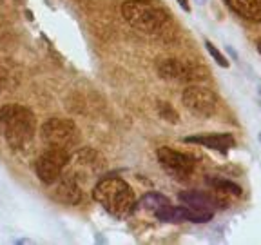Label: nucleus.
I'll return each instance as SVG.
<instances>
[{
    "mask_svg": "<svg viewBox=\"0 0 261 245\" xmlns=\"http://www.w3.org/2000/svg\"><path fill=\"white\" fill-rule=\"evenodd\" d=\"M93 198L111 216L118 220H125L135 211L136 205L135 192L130 185L118 176H107V178L98 180V184L93 189Z\"/></svg>",
    "mask_w": 261,
    "mask_h": 245,
    "instance_id": "f257e3e1",
    "label": "nucleus"
},
{
    "mask_svg": "<svg viewBox=\"0 0 261 245\" xmlns=\"http://www.w3.org/2000/svg\"><path fill=\"white\" fill-rule=\"evenodd\" d=\"M0 124L4 126V136L13 149H25L33 142L37 120L31 109L18 104H9L0 109Z\"/></svg>",
    "mask_w": 261,
    "mask_h": 245,
    "instance_id": "f03ea898",
    "label": "nucleus"
},
{
    "mask_svg": "<svg viewBox=\"0 0 261 245\" xmlns=\"http://www.w3.org/2000/svg\"><path fill=\"white\" fill-rule=\"evenodd\" d=\"M125 22L143 33H158L169 22L165 9L152 4L151 0H125L122 6Z\"/></svg>",
    "mask_w": 261,
    "mask_h": 245,
    "instance_id": "7ed1b4c3",
    "label": "nucleus"
},
{
    "mask_svg": "<svg viewBox=\"0 0 261 245\" xmlns=\"http://www.w3.org/2000/svg\"><path fill=\"white\" fill-rule=\"evenodd\" d=\"M42 140L47 143V147H57L71 153V149L80 142V131L73 120L49 118L42 126Z\"/></svg>",
    "mask_w": 261,
    "mask_h": 245,
    "instance_id": "20e7f679",
    "label": "nucleus"
},
{
    "mask_svg": "<svg viewBox=\"0 0 261 245\" xmlns=\"http://www.w3.org/2000/svg\"><path fill=\"white\" fill-rule=\"evenodd\" d=\"M158 75L163 80L181 82V84H200L207 80L208 73L205 67L192 62L176 60V58H165L158 64Z\"/></svg>",
    "mask_w": 261,
    "mask_h": 245,
    "instance_id": "39448f33",
    "label": "nucleus"
},
{
    "mask_svg": "<svg viewBox=\"0 0 261 245\" xmlns=\"http://www.w3.org/2000/svg\"><path fill=\"white\" fill-rule=\"evenodd\" d=\"M69 151L64 149H57V147H47L44 153L37 158L35 163V171L37 176L40 178V182H44L45 185L57 184L62 178L65 171V165L69 162Z\"/></svg>",
    "mask_w": 261,
    "mask_h": 245,
    "instance_id": "423d86ee",
    "label": "nucleus"
},
{
    "mask_svg": "<svg viewBox=\"0 0 261 245\" xmlns=\"http://www.w3.org/2000/svg\"><path fill=\"white\" fill-rule=\"evenodd\" d=\"M181 102L191 113L201 118H211L218 113V96L211 89L198 84H189L181 93Z\"/></svg>",
    "mask_w": 261,
    "mask_h": 245,
    "instance_id": "0eeeda50",
    "label": "nucleus"
},
{
    "mask_svg": "<svg viewBox=\"0 0 261 245\" xmlns=\"http://www.w3.org/2000/svg\"><path fill=\"white\" fill-rule=\"evenodd\" d=\"M156 158H158L160 165H162L172 178L179 180V182L187 180L196 167V162L191 155L174 151L171 147H160L158 151H156Z\"/></svg>",
    "mask_w": 261,
    "mask_h": 245,
    "instance_id": "6e6552de",
    "label": "nucleus"
},
{
    "mask_svg": "<svg viewBox=\"0 0 261 245\" xmlns=\"http://www.w3.org/2000/svg\"><path fill=\"white\" fill-rule=\"evenodd\" d=\"M102 167V160L93 149H82L69 156V162L65 165V175L73 176L82 185L84 180H89L91 176H96Z\"/></svg>",
    "mask_w": 261,
    "mask_h": 245,
    "instance_id": "1a4fd4ad",
    "label": "nucleus"
},
{
    "mask_svg": "<svg viewBox=\"0 0 261 245\" xmlns=\"http://www.w3.org/2000/svg\"><path fill=\"white\" fill-rule=\"evenodd\" d=\"M158 216L162 220L167 222H194V224H203L208 222L212 218L211 211H201V209H194V207H163L162 211H158Z\"/></svg>",
    "mask_w": 261,
    "mask_h": 245,
    "instance_id": "9d476101",
    "label": "nucleus"
},
{
    "mask_svg": "<svg viewBox=\"0 0 261 245\" xmlns=\"http://www.w3.org/2000/svg\"><path fill=\"white\" fill-rule=\"evenodd\" d=\"M53 198L60 204L65 205H76L82 198V185L69 175H62V178L57 184H53Z\"/></svg>",
    "mask_w": 261,
    "mask_h": 245,
    "instance_id": "9b49d317",
    "label": "nucleus"
},
{
    "mask_svg": "<svg viewBox=\"0 0 261 245\" xmlns=\"http://www.w3.org/2000/svg\"><path fill=\"white\" fill-rule=\"evenodd\" d=\"M185 143H198L212 151L227 153L228 149L234 147V136L230 133H212V135H196V136H185Z\"/></svg>",
    "mask_w": 261,
    "mask_h": 245,
    "instance_id": "f8f14e48",
    "label": "nucleus"
},
{
    "mask_svg": "<svg viewBox=\"0 0 261 245\" xmlns=\"http://www.w3.org/2000/svg\"><path fill=\"white\" fill-rule=\"evenodd\" d=\"M236 15L250 22H261V0H225Z\"/></svg>",
    "mask_w": 261,
    "mask_h": 245,
    "instance_id": "ddd939ff",
    "label": "nucleus"
},
{
    "mask_svg": "<svg viewBox=\"0 0 261 245\" xmlns=\"http://www.w3.org/2000/svg\"><path fill=\"white\" fill-rule=\"evenodd\" d=\"M179 198L185 202L187 205L194 209H201V211H211L214 207H218V202L214 198H211L208 194L205 192H200V191H191V192H181Z\"/></svg>",
    "mask_w": 261,
    "mask_h": 245,
    "instance_id": "4468645a",
    "label": "nucleus"
},
{
    "mask_svg": "<svg viewBox=\"0 0 261 245\" xmlns=\"http://www.w3.org/2000/svg\"><path fill=\"white\" fill-rule=\"evenodd\" d=\"M208 184L212 185V187L216 189V191L220 192H227V194H234V196H241V187L238 184H234V182H230V180H223V178H211L208 180Z\"/></svg>",
    "mask_w": 261,
    "mask_h": 245,
    "instance_id": "2eb2a0df",
    "label": "nucleus"
},
{
    "mask_svg": "<svg viewBox=\"0 0 261 245\" xmlns=\"http://www.w3.org/2000/svg\"><path fill=\"white\" fill-rule=\"evenodd\" d=\"M203 42H205V47H207V51H208V53H211V57L218 62V65H221V67H225V69H227V67H228V65H230V64H228V60H227V58H225V55L221 53L220 49H218L216 45L212 44V42L208 40V38H205Z\"/></svg>",
    "mask_w": 261,
    "mask_h": 245,
    "instance_id": "dca6fc26",
    "label": "nucleus"
},
{
    "mask_svg": "<svg viewBox=\"0 0 261 245\" xmlns=\"http://www.w3.org/2000/svg\"><path fill=\"white\" fill-rule=\"evenodd\" d=\"M158 111H160V116H163V118L169 120V122H178V113H176L167 102H160Z\"/></svg>",
    "mask_w": 261,
    "mask_h": 245,
    "instance_id": "f3484780",
    "label": "nucleus"
},
{
    "mask_svg": "<svg viewBox=\"0 0 261 245\" xmlns=\"http://www.w3.org/2000/svg\"><path fill=\"white\" fill-rule=\"evenodd\" d=\"M179 8L184 9V11H191V6H189V0H178Z\"/></svg>",
    "mask_w": 261,
    "mask_h": 245,
    "instance_id": "a211bd4d",
    "label": "nucleus"
},
{
    "mask_svg": "<svg viewBox=\"0 0 261 245\" xmlns=\"http://www.w3.org/2000/svg\"><path fill=\"white\" fill-rule=\"evenodd\" d=\"M256 51L261 55V38H257V40H256Z\"/></svg>",
    "mask_w": 261,
    "mask_h": 245,
    "instance_id": "6ab92c4d",
    "label": "nucleus"
},
{
    "mask_svg": "<svg viewBox=\"0 0 261 245\" xmlns=\"http://www.w3.org/2000/svg\"><path fill=\"white\" fill-rule=\"evenodd\" d=\"M194 2L198 6H205V4H207V0H194Z\"/></svg>",
    "mask_w": 261,
    "mask_h": 245,
    "instance_id": "aec40b11",
    "label": "nucleus"
},
{
    "mask_svg": "<svg viewBox=\"0 0 261 245\" xmlns=\"http://www.w3.org/2000/svg\"><path fill=\"white\" fill-rule=\"evenodd\" d=\"M257 140H259V142H261V133H259V135H257Z\"/></svg>",
    "mask_w": 261,
    "mask_h": 245,
    "instance_id": "412c9836",
    "label": "nucleus"
}]
</instances>
